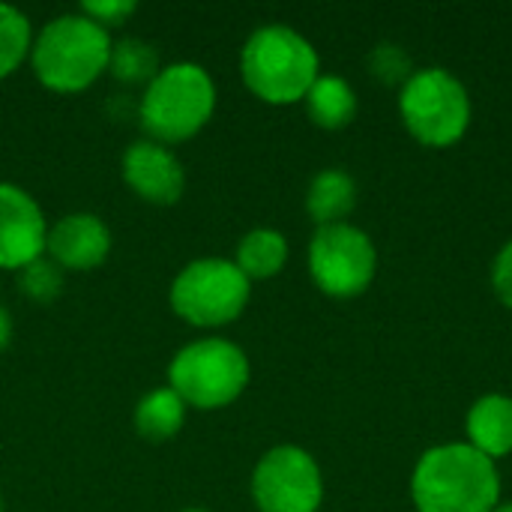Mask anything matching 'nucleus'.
<instances>
[{
	"label": "nucleus",
	"mask_w": 512,
	"mask_h": 512,
	"mask_svg": "<svg viewBox=\"0 0 512 512\" xmlns=\"http://www.w3.org/2000/svg\"><path fill=\"white\" fill-rule=\"evenodd\" d=\"M0 512H3V498H0Z\"/></svg>",
	"instance_id": "bb28decb"
},
{
	"label": "nucleus",
	"mask_w": 512,
	"mask_h": 512,
	"mask_svg": "<svg viewBox=\"0 0 512 512\" xmlns=\"http://www.w3.org/2000/svg\"><path fill=\"white\" fill-rule=\"evenodd\" d=\"M243 84L267 105L303 102L321 75L315 45L288 24H264L249 33L240 51Z\"/></svg>",
	"instance_id": "f03ea898"
},
{
	"label": "nucleus",
	"mask_w": 512,
	"mask_h": 512,
	"mask_svg": "<svg viewBox=\"0 0 512 512\" xmlns=\"http://www.w3.org/2000/svg\"><path fill=\"white\" fill-rule=\"evenodd\" d=\"M15 276H18L21 294H27V297L36 300V303H51V300H57L60 291H63V270H60L48 255L30 261V264L21 267Z\"/></svg>",
	"instance_id": "aec40b11"
},
{
	"label": "nucleus",
	"mask_w": 512,
	"mask_h": 512,
	"mask_svg": "<svg viewBox=\"0 0 512 512\" xmlns=\"http://www.w3.org/2000/svg\"><path fill=\"white\" fill-rule=\"evenodd\" d=\"M369 72L387 84V87H399L414 75V60L411 54L399 45V42H378L372 51H369Z\"/></svg>",
	"instance_id": "412c9836"
},
{
	"label": "nucleus",
	"mask_w": 512,
	"mask_h": 512,
	"mask_svg": "<svg viewBox=\"0 0 512 512\" xmlns=\"http://www.w3.org/2000/svg\"><path fill=\"white\" fill-rule=\"evenodd\" d=\"M30 45V18L18 6L0 3V81L9 78L30 57Z\"/></svg>",
	"instance_id": "6ab92c4d"
},
{
	"label": "nucleus",
	"mask_w": 512,
	"mask_h": 512,
	"mask_svg": "<svg viewBox=\"0 0 512 512\" xmlns=\"http://www.w3.org/2000/svg\"><path fill=\"white\" fill-rule=\"evenodd\" d=\"M252 501L258 512H318L324 504L321 465L297 444L267 450L252 471Z\"/></svg>",
	"instance_id": "1a4fd4ad"
},
{
	"label": "nucleus",
	"mask_w": 512,
	"mask_h": 512,
	"mask_svg": "<svg viewBox=\"0 0 512 512\" xmlns=\"http://www.w3.org/2000/svg\"><path fill=\"white\" fill-rule=\"evenodd\" d=\"M111 33L81 12L51 18L30 45V66L42 87L54 93H81L111 60Z\"/></svg>",
	"instance_id": "7ed1b4c3"
},
{
	"label": "nucleus",
	"mask_w": 512,
	"mask_h": 512,
	"mask_svg": "<svg viewBox=\"0 0 512 512\" xmlns=\"http://www.w3.org/2000/svg\"><path fill=\"white\" fill-rule=\"evenodd\" d=\"M48 222L36 198L18 183H0V270L18 273L45 255Z\"/></svg>",
	"instance_id": "9d476101"
},
{
	"label": "nucleus",
	"mask_w": 512,
	"mask_h": 512,
	"mask_svg": "<svg viewBox=\"0 0 512 512\" xmlns=\"http://www.w3.org/2000/svg\"><path fill=\"white\" fill-rule=\"evenodd\" d=\"M378 273V249L372 237L351 225H321L309 240V276L321 294L333 300L360 297Z\"/></svg>",
	"instance_id": "6e6552de"
},
{
	"label": "nucleus",
	"mask_w": 512,
	"mask_h": 512,
	"mask_svg": "<svg viewBox=\"0 0 512 512\" xmlns=\"http://www.w3.org/2000/svg\"><path fill=\"white\" fill-rule=\"evenodd\" d=\"M468 444L489 456L492 462L512 453V396L507 393H486L480 396L465 417Z\"/></svg>",
	"instance_id": "ddd939ff"
},
{
	"label": "nucleus",
	"mask_w": 512,
	"mask_h": 512,
	"mask_svg": "<svg viewBox=\"0 0 512 512\" xmlns=\"http://www.w3.org/2000/svg\"><path fill=\"white\" fill-rule=\"evenodd\" d=\"M492 512H512V501H507V504L501 501V504H498V507H495Z\"/></svg>",
	"instance_id": "393cba45"
},
{
	"label": "nucleus",
	"mask_w": 512,
	"mask_h": 512,
	"mask_svg": "<svg viewBox=\"0 0 512 512\" xmlns=\"http://www.w3.org/2000/svg\"><path fill=\"white\" fill-rule=\"evenodd\" d=\"M306 114L321 129H345L357 117V93L342 75H318L306 93Z\"/></svg>",
	"instance_id": "2eb2a0df"
},
{
	"label": "nucleus",
	"mask_w": 512,
	"mask_h": 512,
	"mask_svg": "<svg viewBox=\"0 0 512 512\" xmlns=\"http://www.w3.org/2000/svg\"><path fill=\"white\" fill-rule=\"evenodd\" d=\"M252 366L240 345L207 336L183 345L168 366V387L195 411H219L243 396Z\"/></svg>",
	"instance_id": "423d86ee"
},
{
	"label": "nucleus",
	"mask_w": 512,
	"mask_h": 512,
	"mask_svg": "<svg viewBox=\"0 0 512 512\" xmlns=\"http://www.w3.org/2000/svg\"><path fill=\"white\" fill-rule=\"evenodd\" d=\"M411 501L417 512H492L501 504L498 462L468 441L438 444L414 465Z\"/></svg>",
	"instance_id": "f257e3e1"
},
{
	"label": "nucleus",
	"mask_w": 512,
	"mask_h": 512,
	"mask_svg": "<svg viewBox=\"0 0 512 512\" xmlns=\"http://www.w3.org/2000/svg\"><path fill=\"white\" fill-rule=\"evenodd\" d=\"M159 51L135 36H123L111 45L108 72L123 84H150L159 72Z\"/></svg>",
	"instance_id": "a211bd4d"
},
{
	"label": "nucleus",
	"mask_w": 512,
	"mask_h": 512,
	"mask_svg": "<svg viewBox=\"0 0 512 512\" xmlns=\"http://www.w3.org/2000/svg\"><path fill=\"white\" fill-rule=\"evenodd\" d=\"M357 207V183L342 168H324L312 177L306 189V213L321 225L348 222L351 210Z\"/></svg>",
	"instance_id": "4468645a"
},
{
	"label": "nucleus",
	"mask_w": 512,
	"mask_h": 512,
	"mask_svg": "<svg viewBox=\"0 0 512 512\" xmlns=\"http://www.w3.org/2000/svg\"><path fill=\"white\" fill-rule=\"evenodd\" d=\"M252 297V282L228 258H195L171 282L168 303L192 327L210 330L237 321Z\"/></svg>",
	"instance_id": "0eeeda50"
},
{
	"label": "nucleus",
	"mask_w": 512,
	"mask_h": 512,
	"mask_svg": "<svg viewBox=\"0 0 512 512\" xmlns=\"http://www.w3.org/2000/svg\"><path fill=\"white\" fill-rule=\"evenodd\" d=\"M183 512H210V510H198V507H189V510H183Z\"/></svg>",
	"instance_id": "a878e982"
},
{
	"label": "nucleus",
	"mask_w": 512,
	"mask_h": 512,
	"mask_svg": "<svg viewBox=\"0 0 512 512\" xmlns=\"http://www.w3.org/2000/svg\"><path fill=\"white\" fill-rule=\"evenodd\" d=\"M120 171L126 186L150 204H174L186 189V171L180 159L174 156L171 147L153 138L132 141L123 153Z\"/></svg>",
	"instance_id": "9b49d317"
},
{
	"label": "nucleus",
	"mask_w": 512,
	"mask_h": 512,
	"mask_svg": "<svg viewBox=\"0 0 512 512\" xmlns=\"http://www.w3.org/2000/svg\"><path fill=\"white\" fill-rule=\"evenodd\" d=\"M111 252V231L96 213H69L48 228L45 255L60 270L87 273L105 264Z\"/></svg>",
	"instance_id": "f8f14e48"
},
{
	"label": "nucleus",
	"mask_w": 512,
	"mask_h": 512,
	"mask_svg": "<svg viewBox=\"0 0 512 512\" xmlns=\"http://www.w3.org/2000/svg\"><path fill=\"white\" fill-rule=\"evenodd\" d=\"M12 342V318L6 312V306H0V351H6Z\"/></svg>",
	"instance_id": "b1692460"
},
{
	"label": "nucleus",
	"mask_w": 512,
	"mask_h": 512,
	"mask_svg": "<svg viewBox=\"0 0 512 512\" xmlns=\"http://www.w3.org/2000/svg\"><path fill=\"white\" fill-rule=\"evenodd\" d=\"M399 114L405 129L423 147H453L471 129V93L444 66H423L399 90Z\"/></svg>",
	"instance_id": "39448f33"
},
{
	"label": "nucleus",
	"mask_w": 512,
	"mask_h": 512,
	"mask_svg": "<svg viewBox=\"0 0 512 512\" xmlns=\"http://www.w3.org/2000/svg\"><path fill=\"white\" fill-rule=\"evenodd\" d=\"M186 411H189L186 402L171 387H159L138 399L132 423L135 432L147 441H171L183 429Z\"/></svg>",
	"instance_id": "dca6fc26"
},
{
	"label": "nucleus",
	"mask_w": 512,
	"mask_h": 512,
	"mask_svg": "<svg viewBox=\"0 0 512 512\" xmlns=\"http://www.w3.org/2000/svg\"><path fill=\"white\" fill-rule=\"evenodd\" d=\"M234 264L240 267V273L249 282L252 279H273L288 264V240H285V234L276 231V228H252L237 243Z\"/></svg>",
	"instance_id": "f3484780"
},
{
	"label": "nucleus",
	"mask_w": 512,
	"mask_h": 512,
	"mask_svg": "<svg viewBox=\"0 0 512 512\" xmlns=\"http://www.w3.org/2000/svg\"><path fill=\"white\" fill-rule=\"evenodd\" d=\"M492 291L507 309H512V240L501 246L492 261Z\"/></svg>",
	"instance_id": "5701e85b"
},
{
	"label": "nucleus",
	"mask_w": 512,
	"mask_h": 512,
	"mask_svg": "<svg viewBox=\"0 0 512 512\" xmlns=\"http://www.w3.org/2000/svg\"><path fill=\"white\" fill-rule=\"evenodd\" d=\"M78 12L87 15L90 21H96L99 27L111 30V27L126 24V18L135 12V3L132 0H87V3H81Z\"/></svg>",
	"instance_id": "4be33fe9"
},
{
	"label": "nucleus",
	"mask_w": 512,
	"mask_h": 512,
	"mask_svg": "<svg viewBox=\"0 0 512 512\" xmlns=\"http://www.w3.org/2000/svg\"><path fill=\"white\" fill-rule=\"evenodd\" d=\"M216 111V81L201 63L180 60L156 72L144 87L138 120L147 138L159 144H180L195 138Z\"/></svg>",
	"instance_id": "20e7f679"
}]
</instances>
